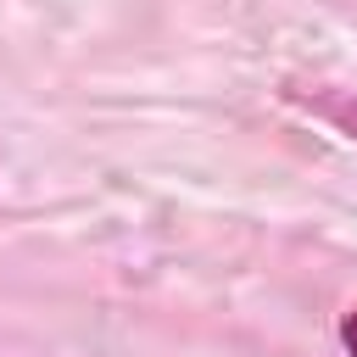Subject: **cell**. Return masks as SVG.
Segmentation results:
<instances>
[{
    "instance_id": "6da1fadb",
    "label": "cell",
    "mask_w": 357,
    "mask_h": 357,
    "mask_svg": "<svg viewBox=\"0 0 357 357\" xmlns=\"http://www.w3.org/2000/svg\"><path fill=\"white\" fill-rule=\"evenodd\" d=\"M340 340H346V351L357 357V307H351V312L340 318Z\"/></svg>"
}]
</instances>
